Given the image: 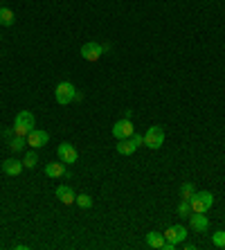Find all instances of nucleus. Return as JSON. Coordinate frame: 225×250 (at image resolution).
I'll return each mask as SVG.
<instances>
[{
    "label": "nucleus",
    "instance_id": "nucleus-23",
    "mask_svg": "<svg viewBox=\"0 0 225 250\" xmlns=\"http://www.w3.org/2000/svg\"><path fill=\"white\" fill-rule=\"evenodd\" d=\"M133 142H135V145H138V146H142V145H144V135L133 133Z\"/></svg>",
    "mask_w": 225,
    "mask_h": 250
},
{
    "label": "nucleus",
    "instance_id": "nucleus-14",
    "mask_svg": "<svg viewBox=\"0 0 225 250\" xmlns=\"http://www.w3.org/2000/svg\"><path fill=\"white\" fill-rule=\"evenodd\" d=\"M23 160H16V158H9V160H5L2 163V171H5L7 176H18L20 171H23Z\"/></svg>",
    "mask_w": 225,
    "mask_h": 250
},
{
    "label": "nucleus",
    "instance_id": "nucleus-19",
    "mask_svg": "<svg viewBox=\"0 0 225 250\" xmlns=\"http://www.w3.org/2000/svg\"><path fill=\"white\" fill-rule=\"evenodd\" d=\"M75 203L79 205L81 209H90V208H93V198L88 196V194H79V196L75 198Z\"/></svg>",
    "mask_w": 225,
    "mask_h": 250
},
{
    "label": "nucleus",
    "instance_id": "nucleus-25",
    "mask_svg": "<svg viewBox=\"0 0 225 250\" xmlns=\"http://www.w3.org/2000/svg\"><path fill=\"white\" fill-rule=\"evenodd\" d=\"M0 7H2V5H0Z\"/></svg>",
    "mask_w": 225,
    "mask_h": 250
},
{
    "label": "nucleus",
    "instance_id": "nucleus-7",
    "mask_svg": "<svg viewBox=\"0 0 225 250\" xmlns=\"http://www.w3.org/2000/svg\"><path fill=\"white\" fill-rule=\"evenodd\" d=\"M189 226L194 232L203 234V232H207L209 230V219L205 216V212H191L189 214Z\"/></svg>",
    "mask_w": 225,
    "mask_h": 250
},
{
    "label": "nucleus",
    "instance_id": "nucleus-9",
    "mask_svg": "<svg viewBox=\"0 0 225 250\" xmlns=\"http://www.w3.org/2000/svg\"><path fill=\"white\" fill-rule=\"evenodd\" d=\"M104 54V50H102V45L99 43H95V41H90V43H86V45L81 47V57L86 59V61H97L99 57Z\"/></svg>",
    "mask_w": 225,
    "mask_h": 250
},
{
    "label": "nucleus",
    "instance_id": "nucleus-12",
    "mask_svg": "<svg viewBox=\"0 0 225 250\" xmlns=\"http://www.w3.org/2000/svg\"><path fill=\"white\" fill-rule=\"evenodd\" d=\"M45 176L47 178H61V176H68V169L65 165L59 160V163H50L45 165Z\"/></svg>",
    "mask_w": 225,
    "mask_h": 250
},
{
    "label": "nucleus",
    "instance_id": "nucleus-2",
    "mask_svg": "<svg viewBox=\"0 0 225 250\" xmlns=\"http://www.w3.org/2000/svg\"><path fill=\"white\" fill-rule=\"evenodd\" d=\"M54 99H57V104H61V106H68L70 102H75V99H77L75 83L61 82L57 88H54Z\"/></svg>",
    "mask_w": 225,
    "mask_h": 250
},
{
    "label": "nucleus",
    "instance_id": "nucleus-24",
    "mask_svg": "<svg viewBox=\"0 0 225 250\" xmlns=\"http://www.w3.org/2000/svg\"><path fill=\"white\" fill-rule=\"evenodd\" d=\"M14 135H16V133H14V126H12V128H5V131H2V138H5V140H12Z\"/></svg>",
    "mask_w": 225,
    "mask_h": 250
},
{
    "label": "nucleus",
    "instance_id": "nucleus-11",
    "mask_svg": "<svg viewBox=\"0 0 225 250\" xmlns=\"http://www.w3.org/2000/svg\"><path fill=\"white\" fill-rule=\"evenodd\" d=\"M115 149H117V153H120V156H133L140 146L133 142V138H126V140H117Z\"/></svg>",
    "mask_w": 225,
    "mask_h": 250
},
{
    "label": "nucleus",
    "instance_id": "nucleus-22",
    "mask_svg": "<svg viewBox=\"0 0 225 250\" xmlns=\"http://www.w3.org/2000/svg\"><path fill=\"white\" fill-rule=\"evenodd\" d=\"M178 214L180 216H189L191 214V203H189V201H185V198H183V203L178 205Z\"/></svg>",
    "mask_w": 225,
    "mask_h": 250
},
{
    "label": "nucleus",
    "instance_id": "nucleus-13",
    "mask_svg": "<svg viewBox=\"0 0 225 250\" xmlns=\"http://www.w3.org/2000/svg\"><path fill=\"white\" fill-rule=\"evenodd\" d=\"M57 198L63 205H72L77 196H75V192H72V187H70V185H59L57 187Z\"/></svg>",
    "mask_w": 225,
    "mask_h": 250
},
{
    "label": "nucleus",
    "instance_id": "nucleus-6",
    "mask_svg": "<svg viewBox=\"0 0 225 250\" xmlns=\"http://www.w3.org/2000/svg\"><path fill=\"white\" fill-rule=\"evenodd\" d=\"M57 153H59V160L63 165H75L77 160H79V153H77V149L70 145V142H61Z\"/></svg>",
    "mask_w": 225,
    "mask_h": 250
},
{
    "label": "nucleus",
    "instance_id": "nucleus-17",
    "mask_svg": "<svg viewBox=\"0 0 225 250\" xmlns=\"http://www.w3.org/2000/svg\"><path fill=\"white\" fill-rule=\"evenodd\" d=\"M27 145V140L23 138V135H14L12 140H9V149H12V151H23V146Z\"/></svg>",
    "mask_w": 225,
    "mask_h": 250
},
{
    "label": "nucleus",
    "instance_id": "nucleus-5",
    "mask_svg": "<svg viewBox=\"0 0 225 250\" xmlns=\"http://www.w3.org/2000/svg\"><path fill=\"white\" fill-rule=\"evenodd\" d=\"M133 133H135V126H133V122L131 120H126V117H122L120 122L113 124V138L115 140L133 138Z\"/></svg>",
    "mask_w": 225,
    "mask_h": 250
},
{
    "label": "nucleus",
    "instance_id": "nucleus-10",
    "mask_svg": "<svg viewBox=\"0 0 225 250\" xmlns=\"http://www.w3.org/2000/svg\"><path fill=\"white\" fill-rule=\"evenodd\" d=\"M164 239L178 246L180 241H185V239H187V228H185V226H171V228H167V232H164Z\"/></svg>",
    "mask_w": 225,
    "mask_h": 250
},
{
    "label": "nucleus",
    "instance_id": "nucleus-18",
    "mask_svg": "<svg viewBox=\"0 0 225 250\" xmlns=\"http://www.w3.org/2000/svg\"><path fill=\"white\" fill-rule=\"evenodd\" d=\"M194 192H196L194 183H183V185H180V196L185 198V201H189V198L194 196Z\"/></svg>",
    "mask_w": 225,
    "mask_h": 250
},
{
    "label": "nucleus",
    "instance_id": "nucleus-16",
    "mask_svg": "<svg viewBox=\"0 0 225 250\" xmlns=\"http://www.w3.org/2000/svg\"><path fill=\"white\" fill-rule=\"evenodd\" d=\"M0 25H5V27L14 25V12L9 7H0Z\"/></svg>",
    "mask_w": 225,
    "mask_h": 250
},
{
    "label": "nucleus",
    "instance_id": "nucleus-15",
    "mask_svg": "<svg viewBox=\"0 0 225 250\" xmlns=\"http://www.w3.org/2000/svg\"><path fill=\"white\" fill-rule=\"evenodd\" d=\"M164 234H160V232H149L146 234V246L149 248H156V250H162L164 248Z\"/></svg>",
    "mask_w": 225,
    "mask_h": 250
},
{
    "label": "nucleus",
    "instance_id": "nucleus-4",
    "mask_svg": "<svg viewBox=\"0 0 225 250\" xmlns=\"http://www.w3.org/2000/svg\"><path fill=\"white\" fill-rule=\"evenodd\" d=\"M162 145H164V128L149 126V131L144 133V146H149V149H160Z\"/></svg>",
    "mask_w": 225,
    "mask_h": 250
},
{
    "label": "nucleus",
    "instance_id": "nucleus-21",
    "mask_svg": "<svg viewBox=\"0 0 225 250\" xmlns=\"http://www.w3.org/2000/svg\"><path fill=\"white\" fill-rule=\"evenodd\" d=\"M212 244L216 248H225V230H219V232L212 234Z\"/></svg>",
    "mask_w": 225,
    "mask_h": 250
},
{
    "label": "nucleus",
    "instance_id": "nucleus-20",
    "mask_svg": "<svg viewBox=\"0 0 225 250\" xmlns=\"http://www.w3.org/2000/svg\"><path fill=\"white\" fill-rule=\"evenodd\" d=\"M36 163H39V156H36V151H27V153H25V158H23L25 169H34Z\"/></svg>",
    "mask_w": 225,
    "mask_h": 250
},
{
    "label": "nucleus",
    "instance_id": "nucleus-3",
    "mask_svg": "<svg viewBox=\"0 0 225 250\" xmlns=\"http://www.w3.org/2000/svg\"><path fill=\"white\" fill-rule=\"evenodd\" d=\"M191 212H207L214 205V194L212 192H194V196L189 198Z\"/></svg>",
    "mask_w": 225,
    "mask_h": 250
},
{
    "label": "nucleus",
    "instance_id": "nucleus-1",
    "mask_svg": "<svg viewBox=\"0 0 225 250\" xmlns=\"http://www.w3.org/2000/svg\"><path fill=\"white\" fill-rule=\"evenodd\" d=\"M34 126H36V120L29 111H20L16 115V120H14V133L23 135V138H27L29 131H34Z\"/></svg>",
    "mask_w": 225,
    "mask_h": 250
},
{
    "label": "nucleus",
    "instance_id": "nucleus-8",
    "mask_svg": "<svg viewBox=\"0 0 225 250\" xmlns=\"http://www.w3.org/2000/svg\"><path fill=\"white\" fill-rule=\"evenodd\" d=\"M25 140H27V145L32 146V149H41V146L47 145L50 133H47V131H41V128H34V131H29V135Z\"/></svg>",
    "mask_w": 225,
    "mask_h": 250
}]
</instances>
